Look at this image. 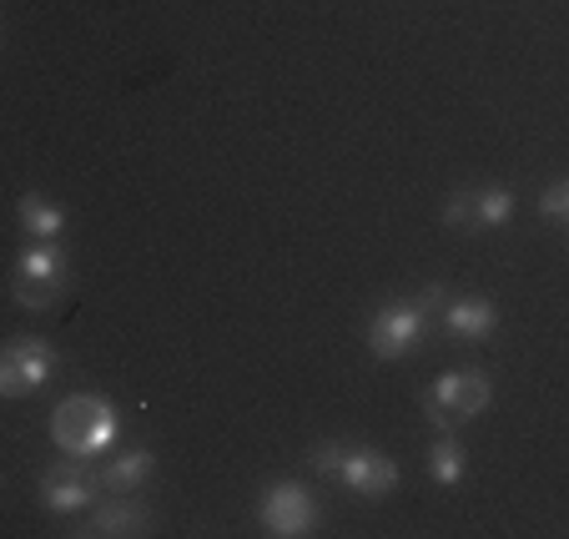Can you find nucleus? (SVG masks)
<instances>
[{"instance_id": "f257e3e1", "label": "nucleus", "mask_w": 569, "mask_h": 539, "mask_svg": "<svg viewBox=\"0 0 569 539\" xmlns=\"http://www.w3.org/2000/svg\"><path fill=\"white\" fill-rule=\"evenodd\" d=\"M117 403L107 393H71L51 409V443L66 453V459H101L117 443Z\"/></svg>"}, {"instance_id": "f03ea898", "label": "nucleus", "mask_w": 569, "mask_h": 539, "mask_svg": "<svg viewBox=\"0 0 569 539\" xmlns=\"http://www.w3.org/2000/svg\"><path fill=\"white\" fill-rule=\"evenodd\" d=\"M66 288H71V262H66L61 242H31V248H21L16 272H11L16 308H26V313H51Z\"/></svg>"}, {"instance_id": "7ed1b4c3", "label": "nucleus", "mask_w": 569, "mask_h": 539, "mask_svg": "<svg viewBox=\"0 0 569 539\" xmlns=\"http://www.w3.org/2000/svg\"><path fill=\"white\" fill-rule=\"evenodd\" d=\"M322 509H318V495L298 479H278V485L262 489L258 499V525L268 529L272 539H308L318 529Z\"/></svg>"}, {"instance_id": "20e7f679", "label": "nucleus", "mask_w": 569, "mask_h": 539, "mask_svg": "<svg viewBox=\"0 0 569 539\" xmlns=\"http://www.w3.org/2000/svg\"><path fill=\"white\" fill-rule=\"evenodd\" d=\"M56 378V348L36 333H21L0 348V399H31Z\"/></svg>"}, {"instance_id": "39448f33", "label": "nucleus", "mask_w": 569, "mask_h": 539, "mask_svg": "<svg viewBox=\"0 0 569 539\" xmlns=\"http://www.w3.org/2000/svg\"><path fill=\"white\" fill-rule=\"evenodd\" d=\"M489 403H495L489 373H479V368H453V373H443L439 383H433L423 413H429L439 429H453V423H463V419H479Z\"/></svg>"}, {"instance_id": "423d86ee", "label": "nucleus", "mask_w": 569, "mask_h": 539, "mask_svg": "<svg viewBox=\"0 0 569 539\" xmlns=\"http://www.w3.org/2000/svg\"><path fill=\"white\" fill-rule=\"evenodd\" d=\"M423 333H429V318H423L413 302H388V308H378V313L368 318V348H373V358H383V363L409 358L413 348L423 343Z\"/></svg>"}, {"instance_id": "0eeeda50", "label": "nucleus", "mask_w": 569, "mask_h": 539, "mask_svg": "<svg viewBox=\"0 0 569 539\" xmlns=\"http://www.w3.org/2000/svg\"><path fill=\"white\" fill-rule=\"evenodd\" d=\"M101 495V475H91L87 459H61L41 475V505L51 515H87Z\"/></svg>"}, {"instance_id": "6e6552de", "label": "nucleus", "mask_w": 569, "mask_h": 539, "mask_svg": "<svg viewBox=\"0 0 569 539\" xmlns=\"http://www.w3.org/2000/svg\"><path fill=\"white\" fill-rule=\"evenodd\" d=\"M338 485L358 499H388L398 489V459H388L383 449H348L343 443V459H338Z\"/></svg>"}, {"instance_id": "1a4fd4ad", "label": "nucleus", "mask_w": 569, "mask_h": 539, "mask_svg": "<svg viewBox=\"0 0 569 539\" xmlns=\"http://www.w3.org/2000/svg\"><path fill=\"white\" fill-rule=\"evenodd\" d=\"M515 217V192L509 187H473V192H453L443 202V222L459 232H483V227H505Z\"/></svg>"}, {"instance_id": "9d476101", "label": "nucleus", "mask_w": 569, "mask_h": 539, "mask_svg": "<svg viewBox=\"0 0 569 539\" xmlns=\"http://www.w3.org/2000/svg\"><path fill=\"white\" fill-rule=\"evenodd\" d=\"M81 529L97 539H137V535H151V509L141 499L121 495V499H107V505H91V525Z\"/></svg>"}, {"instance_id": "9b49d317", "label": "nucleus", "mask_w": 569, "mask_h": 539, "mask_svg": "<svg viewBox=\"0 0 569 539\" xmlns=\"http://www.w3.org/2000/svg\"><path fill=\"white\" fill-rule=\"evenodd\" d=\"M439 323L459 343H479V338H489L499 328V308L489 298H453V302H443Z\"/></svg>"}, {"instance_id": "f8f14e48", "label": "nucleus", "mask_w": 569, "mask_h": 539, "mask_svg": "<svg viewBox=\"0 0 569 539\" xmlns=\"http://www.w3.org/2000/svg\"><path fill=\"white\" fill-rule=\"evenodd\" d=\"M157 475V453L141 449V443H127L121 453H111L107 469H101V489H117V495H137V489L151 485Z\"/></svg>"}, {"instance_id": "ddd939ff", "label": "nucleus", "mask_w": 569, "mask_h": 539, "mask_svg": "<svg viewBox=\"0 0 569 539\" xmlns=\"http://www.w3.org/2000/svg\"><path fill=\"white\" fill-rule=\"evenodd\" d=\"M16 222H21V232L31 242H61V232H66V212L46 192H21Z\"/></svg>"}, {"instance_id": "4468645a", "label": "nucleus", "mask_w": 569, "mask_h": 539, "mask_svg": "<svg viewBox=\"0 0 569 539\" xmlns=\"http://www.w3.org/2000/svg\"><path fill=\"white\" fill-rule=\"evenodd\" d=\"M463 475H469V453L453 439V429H439V439L429 443V479L453 489V485H463Z\"/></svg>"}, {"instance_id": "2eb2a0df", "label": "nucleus", "mask_w": 569, "mask_h": 539, "mask_svg": "<svg viewBox=\"0 0 569 539\" xmlns=\"http://www.w3.org/2000/svg\"><path fill=\"white\" fill-rule=\"evenodd\" d=\"M539 212H545V222L565 227L569 222V182H549L545 197H539Z\"/></svg>"}, {"instance_id": "dca6fc26", "label": "nucleus", "mask_w": 569, "mask_h": 539, "mask_svg": "<svg viewBox=\"0 0 569 539\" xmlns=\"http://www.w3.org/2000/svg\"><path fill=\"white\" fill-rule=\"evenodd\" d=\"M338 459H343V443H333V439H328V443H318V449H312V453H308V465H312V475H328V479H333V475H338Z\"/></svg>"}, {"instance_id": "f3484780", "label": "nucleus", "mask_w": 569, "mask_h": 539, "mask_svg": "<svg viewBox=\"0 0 569 539\" xmlns=\"http://www.w3.org/2000/svg\"><path fill=\"white\" fill-rule=\"evenodd\" d=\"M443 302H449V298H443V288H439V282H429V288H423V292H419V298H413V308H419V313H423V318H429V323H439V313H443Z\"/></svg>"}]
</instances>
